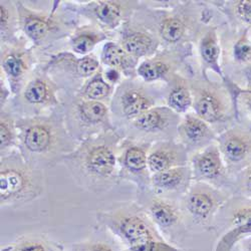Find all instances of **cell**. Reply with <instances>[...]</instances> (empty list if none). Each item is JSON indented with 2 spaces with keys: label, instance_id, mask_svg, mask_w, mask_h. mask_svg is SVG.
Segmentation results:
<instances>
[{
  "label": "cell",
  "instance_id": "cell-1",
  "mask_svg": "<svg viewBox=\"0 0 251 251\" xmlns=\"http://www.w3.org/2000/svg\"><path fill=\"white\" fill-rule=\"evenodd\" d=\"M43 192V175L18 153L3 156L0 168L1 206L29 202Z\"/></svg>",
  "mask_w": 251,
  "mask_h": 251
},
{
  "label": "cell",
  "instance_id": "cell-2",
  "mask_svg": "<svg viewBox=\"0 0 251 251\" xmlns=\"http://www.w3.org/2000/svg\"><path fill=\"white\" fill-rule=\"evenodd\" d=\"M72 162L92 187L107 185L117 171L114 143L106 136L90 139L74 154Z\"/></svg>",
  "mask_w": 251,
  "mask_h": 251
},
{
  "label": "cell",
  "instance_id": "cell-3",
  "mask_svg": "<svg viewBox=\"0 0 251 251\" xmlns=\"http://www.w3.org/2000/svg\"><path fill=\"white\" fill-rule=\"evenodd\" d=\"M20 140L27 155L50 156L61 152L67 142V134L61 123L50 118H32L22 121L17 125Z\"/></svg>",
  "mask_w": 251,
  "mask_h": 251
},
{
  "label": "cell",
  "instance_id": "cell-4",
  "mask_svg": "<svg viewBox=\"0 0 251 251\" xmlns=\"http://www.w3.org/2000/svg\"><path fill=\"white\" fill-rule=\"evenodd\" d=\"M15 5L20 27L36 46L48 43L60 29L58 22L53 16L28 9L22 2Z\"/></svg>",
  "mask_w": 251,
  "mask_h": 251
},
{
  "label": "cell",
  "instance_id": "cell-5",
  "mask_svg": "<svg viewBox=\"0 0 251 251\" xmlns=\"http://www.w3.org/2000/svg\"><path fill=\"white\" fill-rule=\"evenodd\" d=\"M154 100L144 89L133 83H122L113 100V112L122 118L134 120L152 109Z\"/></svg>",
  "mask_w": 251,
  "mask_h": 251
},
{
  "label": "cell",
  "instance_id": "cell-6",
  "mask_svg": "<svg viewBox=\"0 0 251 251\" xmlns=\"http://www.w3.org/2000/svg\"><path fill=\"white\" fill-rule=\"evenodd\" d=\"M1 66L13 93L19 91L31 66V54L24 44H11L1 51Z\"/></svg>",
  "mask_w": 251,
  "mask_h": 251
},
{
  "label": "cell",
  "instance_id": "cell-7",
  "mask_svg": "<svg viewBox=\"0 0 251 251\" xmlns=\"http://www.w3.org/2000/svg\"><path fill=\"white\" fill-rule=\"evenodd\" d=\"M119 229L133 251H154L156 242L151 229L143 218L138 215L121 217Z\"/></svg>",
  "mask_w": 251,
  "mask_h": 251
},
{
  "label": "cell",
  "instance_id": "cell-8",
  "mask_svg": "<svg viewBox=\"0 0 251 251\" xmlns=\"http://www.w3.org/2000/svg\"><path fill=\"white\" fill-rule=\"evenodd\" d=\"M125 9L126 3L121 1H97L88 4L81 13L95 20L99 26L114 29L123 22Z\"/></svg>",
  "mask_w": 251,
  "mask_h": 251
},
{
  "label": "cell",
  "instance_id": "cell-9",
  "mask_svg": "<svg viewBox=\"0 0 251 251\" xmlns=\"http://www.w3.org/2000/svg\"><path fill=\"white\" fill-rule=\"evenodd\" d=\"M80 128L94 129L107 123L108 109L101 101L80 99L71 114Z\"/></svg>",
  "mask_w": 251,
  "mask_h": 251
},
{
  "label": "cell",
  "instance_id": "cell-10",
  "mask_svg": "<svg viewBox=\"0 0 251 251\" xmlns=\"http://www.w3.org/2000/svg\"><path fill=\"white\" fill-rule=\"evenodd\" d=\"M56 87L47 75H36L24 91V100L31 106H51L57 102Z\"/></svg>",
  "mask_w": 251,
  "mask_h": 251
},
{
  "label": "cell",
  "instance_id": "cell-11",
  "mask_svg": "<svg viewBox=\"0 0 251 251\" xmlns=\"http://www.w3.org/2000/svg\"><path fill=\"white\" fill-rule=\"evenodd\" d=\"M184 152L178 146L164 144L155 148L148 156V169L153 173L180 167L185 161Z\"/></svg>",
  "mask_w": 251,
  "mask_h": 251
},
{
  "label": "cell",
  "instance_id": "cell-12",
  "mask_svg": "<svg viewBox=\"0 0 251 251\" xmlns=\"http://www.w3.org/2000/svg\"><path fill=\"white\" fill-rule=\"evenodd\" d=\"M194 109L199 118L206 123H215L224 116L221 100L210 89H199L195 94Z\"/></svg>",
  "mask_w": 251,
  "mask_h": 251
},
{
  "label": "cell",
  "instance_id": "cell-13",
  "mask_svg": "<svg viewBox=\"0 0 251 251\" xmlns=\"http://www.w3.org/2000/svg\"><path fill=\"white\" fill-rule=\"evenodd\" d=\"M174 115L167 108H152L132 120L135 129L144 133L163 131L170 125Z\"/></svg>",
  "mask_w": 251,
  "mask_h": 251
},
{
  "label": "cell",
  "instance_id": "cell-14",
  "mask_svg": "<svg viewBox=\"0 0 251 251\" xmlns=\"http://www.w3.org/2000/svg\"><path fill=\"white\" fill-rule=\"evenodd\" d=\"M100 58L103 65L118 72H123L125 75L133 74L137 64L136 57L114 43H107L104 45Z\"/></svg>",
  "mask_w": 251,
  "mask_h": 251
},
{
  "label": "cell",
  "instance_id": "cell-15",
  "mask_svg": "<svg viewBox=\"0 0 251 251\" xmlns=\"http://www.w3.org/2000/svg\"><path fill=\"white\" fill-rule=\"evenodd\" d=\"M179 133L184 142L190 146H198L212 137V132L205 121L199 117L188 115L179 127Z\"/></svg>",
  "mask_w": 251,
  "mask_h": 251
},
{
  "label": "cell",
  "instance_id": "cell-16",
  "mask_svg": "<svg viewBox=\"0 0 251 251\" xmlns=\"http://www.w3.org/2000/svg\"><path fill=\"white\" fill-rule=\"evenodd\" d=\"M194 167L197 174L205 179H216L223 172V164L219 150L210 146L194 159Z\"/></svg>",
  "mask_w": 251,
  "mask_h": 251
},
{
  "label": "cell",
  "instance_id": "cell-17",
  "mask_svg": "<svg viewBox=\"0 0 251 251\" xmlns=\"http://www.w3.org/2000/svg\"><path fill=\"white\" fill-rule=\"evenodd\" d=\"M103 39H106V35L99 30V28L94 26H83L78 28L73 35L71 47L75 53L88 55V53Z\"/></svg>",
  "mask_w": 251,
  "mask_h": 251
},
{
  "label": "cell",
  "instance_id": "cell-18",
  "mask_svg": "<svg viewBox=\"0 0 251 251\" xmlns=\"http://www.w3.org/2000/svg\"><path fill=\"white\" fill-rule=\"evenodd\" d=\"M150 213L154 221L162 228L173 227L180 219L177 209L169 202L162 199H154L152 201Z\"/></svg>",
  "mask_w": 251,
  "mask_h": 251
},
{
  "label": "cell",
  "instance_id": "cell-19",
  "mask_svg": "<svg viewBox=\"0 0 251 251\" xmlns=\"http://www.w3.org/2000/svg\"><path fill=\"white\" fill-rule=\"evenodd\" d=\"M187 178L186 169L183 167L165 170L156 173L152 177V184L155 188L163 191L178 190Z\"/></svg>",
  "mask_w": 251,
  "mask_h": 251
},
{
  "label": "cell",
  "instance_id": "cell-20",
  "mask_svg": "<svg viewBox=\"0 0 251 251\" xmlns=\"http://www.w3.org/2000/svg\"><path fill=\"white\" fill-rule=\"evenodd\" d=\"M121 47L129 54L138 58L149 53L153 47V39L144 32H132L122 38Z\"/></svg>",
  "mask_w": 251,
  "mask_h": 251
},
{
  "label": "cell",
  "instance_id": "cell-21",
  "mask_svg": "<svg viewBox=\"0 0 251 251\" xmlns=\"http://www.w3.org/2000/svg\"><path fill=\"white\" fill-rule=\"evenodd\" d=\"M186 206L194 217L206 219L213 210L214 200L210 194L202 191H195L188 196Z\"/></svg>",
  "mask_w": 251,
  "mask_h": 251
},
{
  "label": "cell",
  "instance_id": "cell-22",
  "mask_svg": "<svg viewBox=\"0 0 251 251\" xmlns=\"http://www.w3.org/2000/svg\"><path fill=\"white\" fill-rule=\"evenodd\" d=\"M0 15H1V41L8 44L9 39L14 37L17 26L19 25L18 12L15 4L8 1H1L0 4Z\"/></svg>",
  "mask_w": 251,
  "mask_h": 251
},
{
  "label": "cell",
  "instance_id": "cell-23",
  "mask_svg": "<svg viewBox=\"0 0 251 251\" xmlns=\"http://www.w3.org/2000/svg\"><path fill=\"white\" fill-rule=\"evenodd\" d=\"M123 165L131 174H143L148 168V156L139 146H130L123 155Z\"/></svg>",
  "mask_w": 251,
  "mask_h": 251
},
{
  "label": "cell",
  "instance_id": "cell-24",
  "mask_svg": "<svg viewBox=\"0 0 251 251\" xmlns=\"http://www.w3.org/2000/svg\"><path fill=\"white\" fill-rule=\"evenodd\" d=\"M101 75L100 72L97 73L82 89L81 96L85 98L83 100L100 101L110 97L113 92L112 87L106 79H103Z\"/></svg>",
  "mask_w": 251,
  "mask_h": 251
},
{
  "label": "cell",
  "instance_id": "cell-25",
  "mask_svg": "<svg viewBox=\"0 0 251 251\" xmlns=\"http://www.w3.org/2000/svg\"><path fill=\"white\" fill-rule=\"evenodd\" d=\"M61 56L69 61V65L72 67L73 72H75L80 77L93 76L100 69V62L93 54L85 55L78 59H75V57L74 58L71 54H61Z\"/></svg>",
  "mask_w": 251,
  "mask_h": 251
},
{
  "label": "cell",
  "instance_id": "cell-26",
  "mask_svg": "<svg viewBox=\"0 0 251 251\" xmlns=\"http://www.w3.org/2000/svg\"><path fill=\"white\" fill-rule=\"evenodd\" d=\"M170 71V65L165 60L154 58L143 61L138 67V75L146 81H152L165 76Z\"/></svg>",
  "mask_w": 251,
  "mask_h": 251
},
{
  "label": "cell",
  "instance_id": "cell-27",
  "mask_svg": "<svg viewBox=\"0 0 251 251\" xmlns=\"http://www.w3.org/2000/svg\"><path fill=\"white\" fill-rule=\"evenodd\" d=\"M170 109L177 113L186 112L192 104V95L184 83H177L167 98Z\"/></svg>",
  "mask_w": 251,
  "mask_h": 251
},
{
  "label": "cell",
  "instance_id": "cell-28",
  "mask_svg": "<svg viewBox=\"0 0 251 251\" xmlns=\"http://www.w3.org/2000/svg\"><path fill=\"white\" fill-rule=\"evenodd\" d=\"M17 126L12 117L4 112H1L0 120V146H1V155L14 145L16 141Z\"/></svg>",
  "mask_w": 251,
  "mask_h": 251
},
{
  "label": "cell",
  "instance_id": "cell-29",
  "mask_svg": "<svg viewBox=\"0 0 251 251\" xmlns=\"http://www.w3.org/2000/svg\"><path fill=\"white\" fill-rule=\"evenodd\" d=\"M222 152L224 155L233 162L242 160L248 150L247 144L239 137L229 136L222 142Z\"/></svg>",
  "mask_w": 251,
  "mask_h": 251
},
{
  "label": "cell",
  "instance_id": "cell-30",
  "mask_svg": "<svg viewBox=\"0 0 251 251\" xmlns=\"http://www.w3.org/2000/svg\"><path fill=\"white\" fill-rule=\"evenodd\" d=\"M185 32V25L182 20L177 17H170L165 19L160 29L161 36L168 43H177Z\"/></svg>",
  "mask_w": 251,
  "mask_h": 251
},
{
  "label": "cell",
  "instance_id": "cell-31",
  "mask_svg": "<svg viewBox=\"0 0 251 251\" xmlns=\"http://www.w3.org/2000/svg\"><path fill=\"white\" fill-rule=\"evenodd\" d=\"M200 51L202 58L207 64L216 67L217 60L219 57L220 50L217 44V39L215 33L212 31L208 32L204 38L202 39V43L200 46Z\"/></svg>",
  "mask_w": 251,
  "mask_h": 251
},
{
  "label": "cell",
  "instance_id": "cell-32",
  "mask_svg": "<svg viewBox=\"0 0 251 251\" xmlns=\"http://www.w3.org/2000/svg\"><path fill=\"white\" fill-rule=\"evenodd\" d=\"M234 50L235 56L238 59L245 60L251 58V45L248 44L247 41H239Z\"/></svg>",
  "mask_w": 251,
  "mask_h": 251
},
{
  "label": "cell",
  "instance_id": "cell-33",
  "mask_svg": "<svg viewBox=\"0 0 251 251\" xmlns=\"http://www.w3.org/2000/svg\"><path fill=\"white\" fill-rule=\"evenodd\" d=\"M14 251H48V249L44 243L30 240L18 244Z\"/></svg>",
  "mask_w": 251,
  "mask_h": 251
},
{
  "label": "cell",
  "instance_id": "cell-34",
  "mask_svg": "<svg viewBox=\"0 0 251 251\" xmlns=\"http://www.w3.org/2000/svg\"><path fill=\"white\" fill-rule=\"evenodd\" d=\"M239 15L245 22L251 24V0H244L240 1L237 5Z\"/></svg>",
  "mask_w": 251,
  "mask_h": 251
},
{
  "label": "cell",
  "instance_id": "cell-35",
  "mask_svg": "<svg viewBox=\"0 0 251 251\" xmlns=\"http://www.w3.org/2000/svg\"><path fill=\"white\" fill-rule=\"evenodd\" d=\"M233 223L235 225H243V224H249L251 223V210L247 209V210H241L237 212L233 218Z\"/></svg>",
  "mask_w": 251,
  "mask_h": 251
},
{
  "label": "cell",
  "instance_id": "cell-36",
  "mask_svg": "<svg viewBox=\"0 0 251 251\" xmlns=\"http://www.w3.org/2000/svg\"><path fill=\"white\" fill-rule=\"evenodd\" d=\"M120 77V72H118L117 70L114 69H110L107 73H106V78L108 82H116Z\"/></svg>",
  "mask_w": 251,
  "mask_h": 251
},
{
  "label": "cell",
  "instance_id": "cell-37",
  "mask_svg": "<svg viewBox=\"0 0 251 251\" xmlns=\"http://www.w3.org/2000/svg\"><path fill=\"white\" fill-rule=\"evenodd\" d=\"M89 251H113L112 248H110L108 245H104V244H97L92 246Z\"/></svg>",
  "mask_w": 251,
  "mask_h": 251
},
{
  "label": "cell",
  "instance_id": "cell-38",
  "mask_svg": "<svg viewBox=\"0 0 251 251\" xmlns=\"http://www.w3.org/2000/svg\"><path fill=\"white\" fill-rule=\"evenodd\" d=\"M246 187H247V189L251 192V171L248 174L247 179H246Z\"/></svg>",
  "mask_w": 251,
  "mask_h": 251
},
{
  "label": "cell",
  "instance_id": "cell-39",
  "mask_svg": "<svg viewBox=\"0 0 251 251\" xmlns=\"http://www.w3.org/2000/svg\"><path fill=\"white\" fill-rule=\"evenodd\" d=\"M248 104H249V107H250V109H251V98L249 99V101H248Z\"/></svg>",
  "mask_w": 251,
  "mask_h": 251
}]
</instances>
